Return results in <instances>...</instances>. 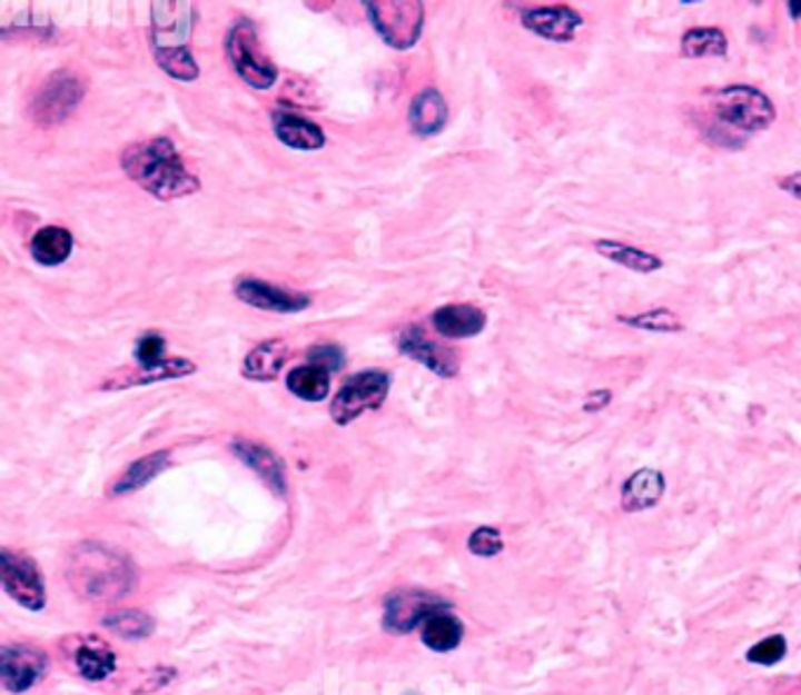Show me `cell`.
Wrapping results in <instances>:
<instances>
[{
  "mask_svg": "<svg viewBox=\"0 0 801 695\" xmlns=\"http://www.w3.org/2000/svg\"><path fill=\"white\" fill-rule=\"evenodd\" d=\"M120 165L139 188L167 202L191 196L200 188L198 177L188 170L172 139L156 137L137 141L122 151Z\"/></svg>",
  "mask_w": 801,
  "mask_h": 695,
  "instance_id": "1",
  "label": "cell"
},
{
  "mask_svg": "<svg viewBox=\"0 0 801 695\" xmlns=\"http://www.w3.org/2000/svg\"><path fill=\"white\" fill-rule=\"evenodd\" d=\"M191 3H154L151 6V48L160 69L181 82H191L200 69L191 54L194 29Z\"/></svg>",
  "mask_w": 801,
  "mask_h": 695,
  "instance_id": "2",
  "label": "cell"
},
{
  "mask_svg": "<svg viewBox=\"0 0 801 695\" xmlns=\"http://www.w3.org/2000/svg\"><path fill=\"white\" fill-rule=\"evenodd\" d=\"M71 587L88 599H118L135 587V568L128 557L107 545H80L69 564Z\"/></svg>",
  "mask_w": 801,
  "mask_h": 695,
  "instance_id": "3",
  "label": "cell"
},
{
  "mask_svg": "<svg viewBox=\"0 0 801 695\" xmlns=\"http://www.w3.org/2000/svg\"><path fill=\"white\" fill-rule=\"evenodd\" d=\"M712 111L731 132H764L775 122V107L769 95L752 86H726L712 92Z\"/></svg>",
  "mask_w": 801,
  "mask_h": 695,
  "instance_id": "4",
  "label": "cell"
},
{
  "mask_svg": "<svg viewBox=\"0 0 801 695\" xmlns=\"http://www.w3.org/2000/svg\"><path fill=\"white\" fill-rule=\"evenodd\" d=\"M390 390V374L382 369H365L346 378L329 407L336 426H348L365 411L382 409Z\"/></svg>",
  "mask_w": 801,
  "mask_h": 695,
  "instance_id": "5",
  "label": "cell"
},
{
  "mask_svg": "<svg viewBox=\"0 0 801 695\" xmlns=\"http://www.w3.org/2000/svg\"><path fill=\"white\" fill-rule=\"evenodd\" d=\"M226 54L234 64L236 73L255 90H268L276 86L278 69L264 54L259 46V36L249 19H238L226 36Z\"/></svg>",
  "mask_w": 801,
  "mask_h": 695,
  "instance_id": "6",
  "label": "cell"
},
{
  "mask_svg": "<svg viewBox=\"0 0 801 695\" xmlns=\"http://www.w3.org/2000/svg\"><path fill=\"white\" fill-rule=\"evenodd\" d=\"M374 29L395 50H409L418 43L424 29V6L418 0H376L365 3Z\"/></svg>",
  "mask_w": 801,
  "mask_h": 695,
  "instance_id": "7",
  "label": "cell"
},
{
  "mask_svg": "<svg viewBox=\"0 0 801 695\" xmlns=\"http://www.w3.org/2000/svg\"><path fill=\"white\" fill-rule=\"evenodd\" d=\"M86 97V82L69 69L52 73L43 86L38 88L29 103V116L40 128H52V125L65 122Z\"/></svg>",
  "mask_w": 801,
  "mask_h": 695,
  "instance_id": "8",
  "label": "cell"
},
{
  "mask_svg": "<svg viewBox=\"0 0 801 695\" xmlns=\"http://www.w3.org/2000/svg\"><path fill=\"white\" fill-rule=\"evenodd\" d=\"M439 610H452V604L435 593H428V589L399 587L384 602L382 625L388 635L403 637L424 625L431 616L439 614Z\"/></svg>",
  "mask_w": 801,
  "mask_h": 695,
  "instance_id": "9",
  "label": "cell"
},
{
  "mask_svg": "<svg viewBox=\"0 0 801 695\" xmlns=\"http://www.w3.org/2000/svg\"><path fill=\"white\" fill-rule=\"evenodd\" d=\"M0 583L6 595L27 610H43L48 604L46 576L40 566L24 553H14L10 547L0 550Z\"/></svg>",
  "mask_w": 801,
  "mask_h": 695,
  "instance_id": "10",
  "label": "cell"
},
{
  "mask_svg": "<svg viewBox=\"0 0 801 695\" xmlns=\"http://www.w3.org/2000/svg\"><path fill=\"white\" fill-rule=\"evenodd\" d=\"M50 667L48 653L33 644L0 646V684L12 695L27 693L46 679Z\"/></svg>",
  "mask_w": 801,
  "mask_h": 695,
  "instance_id": "11",
  "label": "cell"
},
{
  "mask_svg": "<svg viewBox=\"0 0 801 695\" xmlns=\"http://www.w3.org/2000/svg\"><path fill=\"white\" fill-rule=\"evenodd\" d=\"M397 348L405 357H412L414 363L424 365L439 378H454L461 369L458 355L452 348L428 339L426 331L416 325L405 327L397 334Z\"/></svg>",
  "mask_w": 801,
  "mask_h": 695,
  "instance_id": "12",
  "label": "cell"
},
{
  "mask_svg": "<svg viewBox=\"0 0 801 695\" xmlns=\"http://www.w3.org/2000/svg\"><path fill=\"white\" fill-rule=\"evenodd\" d=\"M520 22L534 36L551 40V43H572L585 19L578 10L566 6H541L520 12Z\"/></svg>",
  "mask_w": 801,
  "mask_h": 695,
  "instance_id": "13",
  "label": "cell"
},
{
  "mask_svg": "<svg viewBox=\"0 0 801 695\" xmlns=\"http://www.w3.org/2000/svg\"><path fill=\"white\" fill-rule=\"evenodd\" d=\"M236 297L251 308L268 312H301L310 306V297L304 291L278 287L273 282H264L259 278H249V276L236 282Z\"/></svg>",
  "mask_w": 801,
  "mask_h": 695,
  "instance_id": "14",
  "label": "cell"
},
{
  "mask_svg": "<svg viewBox=\"0 0 801 695\" xmlns=\"http://www.w3.org/2000/svg\"><path fill=\"white\" fill-rule=\"evenodd\" d=\"M73 669L88 682H103L116 672V651L99 637H73L67 644Z\"/></svg>",
  "mask_w": 801,
  "mask_h": 695,
  "instance_id": "15",
  "label": "cell"
},
{
  "mask_svg": "<svg viewBox=\"0 0 801 695\" xmlns=\"http://www.w3.org/2000/svg\"><path fill=\"white\" fill-rule=\"evenodd\" d=\"M230 451H234L247 468L255 470L268 484L273 494L278 496L287 494L285 463L276 451L251 439H234L230 441Z\"/></svg>",
  "mask_w": 801,
  "mask_h": 695,
  "instance_id": "16",
  "label": "cell"
},
{
  "mask_svg": "<svg viewBox=\"0 0 801 695\" xmlns=\"http://www.w3.org/2000/svg\"><path fill=\"white\" fill-rule=\"evenodd\" d=\"M191 374H196V363L186 360V357H170V360H162L156 367H135L132 371L120 369L116 376L109 378V381L101 384V390H125L135 386H149Z\"/></svg>",
  "mask_w": 801,
  "mask_h": 695,
  "instance_id": "17",
  "label": "cell"
},
{
  "mask_svg": "<svg viewBox=\"0 0 801 695\" xmlns=\"http://www.w3.org/2000/svg\"><path fill=\"white\" fill-rule=\"evenodd\" d=\"M431 322L442 339H473L487 327V312L471 304H449L437 308Z\"/></svg>",
  "mask_w": 801,
  "mask_h": 695,
  "instance_id": "18",
  "label": "cell"
},
{
  "mask_svg": "<svg viewBox=\"0 0 801 695\" xmlns=\"http://www.w3.org/2000/svg\"><path fill=\"white\" fill-rule=\"evenodd\" d=\"M665 494V477L656 468L632 473L621 487V505L625 513H644L656 508Z\"/></svg>",
  "mask_w": 801,
  "mask_h": 695,
  "instance_id": "19",
  "label": "cell"
},
{
  "mask_svg": "<svg viewBox=\"0 0 801 695\" xmlns=\"http://www.w3.org/2000/svg\"><path fill=\"white\" fill-rule=\"evenodd\" d=\"M273 132L285 146L297 151H318L325 146V132L320 130V125L291 111L273 113Z\"/></svg>",
  "mask_w": 801,
  "mask_h": 695,
  "instance_id": "20",
  "label": "cell"
},
{
  "mask_svg": "<svg viewBox=\"0 0 801 695\" xmlns=\"http://www.w3.org/2000/svg\"><path fill=\"white\" fill-rule=\"evenodd\" d=\"M593 249L602 259L621 268H627L630 272H637V276H651V272H659L665 266V261L659 255H651L646 249H640L635 245H627L614 238L595 240Z\"/></svg>",
  "mask_w": 801,
  "mask_h": 695,
  "instance_id": "21",
  "label": "cell"
},
{
  "mask_svg": "<svg viewBox=\"0 0 801 695\" xmlns=\"http://www.w3.org/2000/svg\"><path fill=\"white\" fill-rule=\"evenodd\" d=\"M449 118V109L445 97L435 88H426L418 92L409 107V125L412 132L418 137H433L445 130Z\"/></svg>",
  "mask_w": 801,
  "mask_h": 695,
  "instance_id": "22",
  "label": "cell"
},
{
  "mask_svg": "<svg viewBox=\"0 0 801 695\" xmlns=\"http://www.w3.org/2000/svg\"><path fill=\"white\" fill-rule=\"evenodd\" d=\"M289 350L280 339H270L251 348L243 360V376L249 381H276L287 365Z\"/></svg>",
  "mask_w": 801,
  "mask_h": 695,
  "instance_id": "23",
  "label": "cell"
},
{
  "mask_svg": "<svg viewBox=\"0 0 801 695\" xmlns=\"http://www.w3.org/2000/svg\"><path fill=\"white\" fill-rule=\"evenodd\" d=\"M172 456L170 451H154L149 456H144L139 460H135L132 466L125 470L113 484H111V496H128L135 494L139 489H144L146 484H151L156 477H160L167 468H170Z\"/></svg>",
  "mask_w": 801,
  "mask_h": 695,
  "instance_id": "24",
  "label": "cell"
},
{
  "mask_svg": "<svg viewBox=\"0 0 801 695\" xmlns=\"http://www.w3.org/2000/svg\"><path fill=\"white\" fill-rule=\"evenodd\" d=\"M466 635V625L452 610H439L421 625V642L426 648L435 653H449L456 651Z\"/></svg>",
  "mask_w": 801,
  "mask_h": 695,
  "instance_id": "25",
  "label": "cell"
},
{
  "mask_svg": "<svg viewBox=\"0 0 801 695\" xmlns=\"http://www.w3.org/2000/svg\"><path fill=\"white\" fill-rule=\"evenodd\" d=\"M71 251H73V236H71V230L61 228V226L40 228L31 240L33 259L46 268L61 266L71 257Z\"/></svg>",
  "mask_w": 801,
  "mask_h": 695,
  "instance_id": "26",
  "label": "cell"
},
{
  "mask_svg": "<svg viewBox=\"0 0 801 695\" xmlns=\"http://www.w3.org/2000/svg\"><path fill=\"white\" fill-rule=\"evenodd\" d=\"M680 50L686 59H712L729 54V38L720 27H693L680 38Z\"/></svg>",
  "mask_w": 801,
  "mask_h": 695,
  "instance_id": "27",
  "label": "cell"
},
{
  "mask_svg": "<svg viewBox=\"0 0 801 695\" xmlns=\"http://www.w3.org/2000/svg\"><path fill=\"white\" fill-rule=\"evenodd\" d=\"M285 386L291 395H297L299 399H306V403H323L329 395V371L318 367V365H304V367H294L287 376H285Z\"/></svg>",
  "mask_w": 801,
  "mask_h": 695,
  "instance_id": "28",
  "label": "cell"
},
{
  "mask_svg": "<svg viewBox=\"0 0 801 695\" xmlns=\"http://www.w3.org/2000/svg\"><path fill=\"white\" fill-rule=\"evenodd\" d=\"M621 325L630 327V329H640V331H651V334H680L684 331V320L680 318L678 312L670 308H649V310H640L625 315L621 312L616 318Z\"/></svg>",
  "mask_w": 801,
  "mask_h": 695,
  "instance_id": "29",
  "label": "cell"
},
{
  "mask_svg": "<svg viewBox=\"0 0 801 695\" xmlns=\"http://www.w3.org/2000/svg\"><path fill=\"white\" fill-rule=\"evenodd\" d=\"M103 627L111 629L113 635L122 637V639H146L154 635V618L146 616L144 610L137 608H125V610H116V614L103 618Z\"/></svg>",
  "mask_w": 801,
  "mask_h": 695,
  "instance_id": "30",
  "label": "cell"
},
{
  "mask_svg": "<svg viewBox=\"0 0 801 695\" xmlns=\"http://www.w3.org/2000/svg\"><path fill=\"white\" fill-rule=\"evenodd\" d=\"M788 653V642L783 635H773V637H767L762 642H756L754 646H750L748 651V661L752 665H764V667H771L775 663H780L785 658Z\"/></svg>",
  "mask_w": 801,
  "mask_h": 695,
  "instance_id": "31",
  "label": "cell"
},
{
  "mask_svg": "<svg viewBox=\"0 0 801 695\" xmlns=\"http://www.w3.org/2000/svg\"><path fill=\"white\" fill-rule=\"evenodd\" d=\"M165 348H167V341H165L162 334H158V331L144 334L141 339L137 341V346H135L137 367H156L162 360H167Z\"/></svg>",
  "mask_w": 801,
  "mask_h": 695,
  "instance_id": "32",
  "label": "cell"
},
{
  "mask_svg": "<svg viewBox=\"0 0 801 695\" xmlns=\"http://www.w3.org/2000/svg\"><path fill=\"white\" fill-rule=\"evenodd\" d=\"M468 550L477 557H496L503 553V536L496 526H477L468 538Z\"/></svg>",
  "mask_w": 801,
  "mask_h": 695,
  "instance_id": "33",
  "label": "cell"
},
{
  "mask_svg": "<svg viewBox=\"0 0 801 695\" xmlns=\"http://www.w3.org/2000/svg\"><path fill=\"white\" fill-rule=\"evenodd\" d=\"M306 357H308V365H318V367L327 369L329 374L344 369V365H346L344 348H342V346H334V344L310 346L308 353H306Z\"/></svg>",
  "mask_w": 801,
  "mask_h": 695,
  "instance_id": "34",
  "label": "cell"
},
{
  "mask_svg": "<svg viewBox=\"0 0 801 695\" xmlns=\"http://www.w3.org/2000/svg\"><path fill=\"white\" fill-rule=\"evenodd\" d=\"M611 399H614V395H611L609 388H597L587 395V399L583 403V411H602L604 407L611 405Z\"/></svg>",
  "mask_w": 801,
  "mask_h": 695,
  "instance_id": "35",
  "label": "cell"
},
{
  "mask_svg": "<svg viewBox=\"0 0 801 695\" xmlns=\"http://www.w3.org/2000/svg\"><path fill=\"white\" fill-rule=\"evenodd\" d=\"M778 188L783 193H788L790 198L794 200H801V172H794V175H788L783 179H778Z\"/></svg>",
  "mask_w": 801,
  "mask_h": 695,
  "instance_id": "36",
  "label": "cell"
},
{
  "mask_svg": "<svg viewBox=\"0 0 801 695\" xmlns=\"http://www.w3.org/2000/svg\"><path fill=\"white\" fill-rule=\"evenodd\" d=\"M788 12L792 19H797V22H801V0H790V3H785Z\"/></svg>",
  "mask_w": 801,
  "mask_h": 695,
  "instance_id": "37",
  "label": "cell"
},
{
  "mask_svg": "<svg viewBox=\"0 0 801 695\" xmlns=\"http://www.w3.org/2000/svg\"><path fill=\"white\" fill-rule=\"evenodd\" d=\"M403 695H421V693H416V691H405Z\"/></svg>",
  "mask_w": 801,
  "mask_h": 695,
  "instance_id": "38",
  "label": "cell"
},
{
  "mask_svg": "<svg viewBox=\"0 0 801 695\" xmlns=\"http://www.w3.org/2000/svg\"><path fill=\"white\" fill-rule=\"evenodd\" d=\"M799 572H801V568H799Z\"/></svg>",
  "mask_w": 801,
  "mask_h": 695,
  "instance_id": "39",
  "label": "cell"
}]
</instances>
